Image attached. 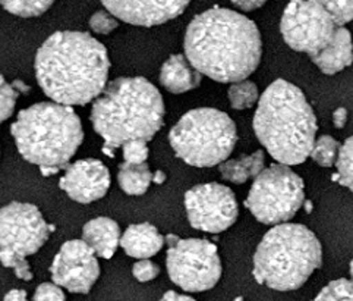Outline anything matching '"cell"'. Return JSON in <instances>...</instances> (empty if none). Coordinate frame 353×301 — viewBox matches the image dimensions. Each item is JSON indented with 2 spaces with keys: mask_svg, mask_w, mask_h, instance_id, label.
Segmentation results:
<instances>
[{
  "mask_svg": "<svg viewBox=\"0 0 353 301\" xmlns=\"http://www.w3.org/2000/svg\"><path fill=\"white\" fill-rule=\"evenodd\" d=\"M185 209L191 226L210 234L229 229L239 215L233 191L217 182L199 184L188 190Z\"/></svg>",
  "mask_w": 353,
  "mask_h": 301,
  "instance_id": "12",
  "label": "cell"
},
{
  "mask_svg": "<svg viewBox=\"0 0 353 301\" xmlns=\"http://www.w3.org/2000/svg\"><path fill=\"white\" fill-rule=\"evenodd\" d=\"M61 187L77 203L97 202L110 188V172L101 160L82 159L69 165L59 181Z\"/></svg>",
  "mask_w": 353,
  "mask_h": 301,
  "instance_id": "14",
  "label": "cell"
},
{
  "mask_svg": "<svg viewBox=\"0 0 353 301\" xmlns=\"http://www.w3.org/2000/svg\"><path fill=\"white\" fill-rule=\"evenodd\" d=\"M203 75L186 59L185 55H172L163 64L160 71V83L173 95L191 91L201 84Z\"/></svg>",
  "mask_w": 353,
  "mask_h": 301,
  "instance_id": "18",
  "label": "cell"
},
{
  "mask_svg": "<svg viewBox=\"0 0 353 301\" xmlns=\"http://www.w3.org/2000/svg\"><path fill=\"white\" fill-rule=\"evenodd\" d=\"M314 301H353V281L343 278L332 281Z\"/></svg>",
  "mask_w": 353,
  "mask_h": 301,
  "instance_id": "26",
  "label": "cell"
},
{
  "mask_svg": "<svg viewBox=\"0 0 353 301\" xmlns=\"http://www.w3.org/2000/svg\"><path fill=\"white\" fill-rule=\"evenodd\" d=\"M264 5L265 2H254V0H246V2H233V6L236 9H241L242 12H252V10L260 9Z\"/></svg>",
  "mask_w": 353,
  "mask_h": 301,
  "instance_id": "33",
  "label": "cell"
},
{
  "mask_svg": "<svg viewBox=\"0 0 353 301\" xmlns=\"http://www.w3.org/2000/svg\"><path fill=\"white\" fill-rule=\"evenodd\" d=\"M54 226L47 224L37 206L14 202L0 209V263L22 281H31L28 256L49 240Z\"/></svg>",
  "mask_w": 353,
  "mask_h": 301,
  "instance_id": "8",
  "label": "cell"
},
{
  "mask_svg": "<svg viewBox=\"0 0 353 301\" xmlns=\"http://www.w3.org/2000/svg\"><path fill=\"white\" fill-rule=\"evenodd\" d=\"M160 273L159 264L151 260H138L134 268H132V275L137 281L139 282H150L152 280H156Z\"/></svg>",
  "mask_w": 353,
  "mask_h": 301,
  "instance_id": "31",
  "label": "cell"
},
{
  "mask_svg": "<svg viewBox=\"0 0 353 301\" xmlns=\"http://www.w3.org/2000/svg\"><path fill=\"white\" fill-rule=\"evenodd\" d=\"M52 5L53 2H41V0H10V2L0 3L6 12L21 18L40 17L46 14Z\"/></svg>",
  "mask_w": 353,
  "mask_h": 301,
  "instance_id": "25",
  "label": "cell"
},
{
  "mask_svg": "<svg viewBox=\"0 0 353 301\" xmlns=\"http://www.w3.org/2000/svg\"><path fill=\"white\" fill-rule=\"evenodd\" d=\"M166 173H164L163 171H156L154 173H152V182L157 184V185H161L166 182Z\"/></svg>",
  "mask_w": 353,
  "mask_h": 301,
  "instance_id": "37",
  "label": "cell"
},
{
  "mask_svg": "<svg viewBox=\"0 0 353 301\" xmlns=\"http://www.w3.org/2000/svg\"><path fill=\"white\" fill-rule=\"evenodd\" d=\"M349 273H350V281H353V260L350 262V266H349Z\"/></svg>",
  "mask_w": 353,
  "mask_h": 301,
  "instance_id": "38",
  "label": "cell"
},
{
  "mask_svg": "<svg viewBox=\"0 0 353 301\" xmlns=\"http://www.w3.org/2000/svg\"><path fill=\"white\" fill-rule=\"evenodd\" d=\"M121 238V228L110 217H96L82 228V241L101 259L114 256Z\"/></svg>",
  "mask_w": 353,
  "mask_h": 301,
  "instance_id": "16",
  "label": "cell"
},
{
  "mask_svg": "<svg viewBox=\"0 0 353 301\" xmlns=\"http://www.w3.org/2000/svg\"><path fill=\"white\" fill-rule=\"evenodd\" d=\"M265 156L263 150L234 160H226L219 166L221 178L233 184H243L248 179L256 178L265 169Z\"/></svg>",
  "mask_w": 353,
  "mask_h": 301,
  "instance_id": "20",
  "label": "cell"
},
{
  "mask_svg": "<svg viewBox=\"0 0 353 301\" xmlns=\"http://www.w3.org/2000/svg\"><path fill=\"white\" fill-rule=\"evenodd\" d=\"M164 237L151 224H135L129 226L121 238V247L129 258L147 260L164 247Z\"/></svg>",
  "mask_w": 353,
  "mask_h": 301,
  "instance_id": "17",
  "label": "cell"
},
{
  "mask_svg": "<svg viewBox=\"0 0 353 301\" xmlns=\"http://www.w3.org/2000/svg\"><path fill=\"white\" fill-rule=\"evenodd\" d=\"M185 56L196 71L217 83H239L261 62L263 41L256 24L236 10L214 6L186 28Z\"/></svg>",
  "mask_w": 353,
  "mask_h": 301,
  "instance_id": "1",
  "label": "cell"
},
{
  "mask_svg": "<svg viewBox=\"0 0 353 301\" xmlns=\"http://www.w3.org/2000/svg\"><path fill=\"white\" fill-rule=\"evenodd\" d=\"M168 272L170 280L188 293H203L214 288L221 278V260L217 247L207 240L166 238Z\"/></svg>",
  "mask_w": 353,
  "mask_h": 301,
  "instance_id": "10",
  "label": "cell"
},
{
  "mask_svg": "<svg viewBox=\"0 0 353 301\" xmlns=\"http://www.w3.org/2000/svg\"><path fill=\"white\" fill-rule=\"evenodd\" d=\"M315 113L303 91L286 79H276L260 97L254 115V131L280 165L303 164L315 143Z\"/></svg>",
  "mask_w": 353,
  "mask_h": 301,
  "instance_id": "4",
  "label": "cell"
},
{
  "mask_svg": "<svg viewBox=\"0 0 353 301\" xmlns=\"http://www.w3.org/2000/svg\"><path fill=\"white\" fill-rule=\"evenodd\" d=\"M117 26H119V21L108 10H99L90 18V28L96 34H103V36H108L114 31Z\"/></svg>",
  "mask_w": 353,
  "mask_h": 301,
  "instance_id": "30",
  "label": "cell"
},
{
  "mask_svg": "<svg viewBox=\"0 0 353 301\" xmlns=\"http://www.w3.org/2000/svg\"><path fill=\"white\" fill-rule=\"evenodd\" d=\"M233 301H245V300H243V298H242V297H238V298H234V300H233Z\"/></svg>",
  "mask_w": 353,
  "mask_h": 301,
  "instance_id": "39",
  "label": "cell"
},
{
  "mask_svg": "<svg viewBox=\"0 0 353 301\" xmlns=\"http://www.w3.org/2000/svg\"><path fill=\"white\" fill-rule=\"evenodd\" d=\"M114 18L137 27H154L178 18L190 2H103Z\"/></svg>",
  "mask_w": 353,
  "mask_h": 301,
  "instance_id": "15",
  "label": "cell"
},
{
  "mask_svg": "<svg viewBox=\"0 0 353 301\" xmlns=\"http://www.w3.org/2000/svg\"><path fill=\"white\" fill-rule=\"evenodd\" d=\"M337 172L333 175V181L343 185L350 193H353V137L340 146L339 157L336 162Z\"/></svg>",
  "mask_w": 353,
  "mask_h": 301,
  "instance_id": "22",
  "label": "cell"
},
{
  "mask_svg": "<svg viewBox=\"0 0 353 301\" xmlns=\"http://www.w3.org/2000/svg\"><path fill=\"white\" fill-rule=\"evenodd\" d=\"M305 203V185L289 166L274 164L254 179L245 206L256 221L265 225H283Z\"/></svg>",
  "mask_w": 353,
  "mask_h": 301,
  "instance_id": "9",
  "label": "cell"
},
{
  "mask_svg": "<svg viewBox=\"0 0 353 301\" xmlns=\"http://www.w3.org/2000/svg\"><path fill=\"white\" fill-rule=\"evenodd\" d=\"M35 78L44 95L63 106L96 101L108 87L110 59L104 44L81 31H57L35 55Z\"/></svg>",
  "mask_w": 353,
  "mask_h": 301,
  "instance_id": "2",
  "label": "cell"
},
{
  "mask_svg": "<svg viewBox=\"0 0 353 301\" xmlns=\"http://www.w3.org/2000/svg\"><path fill=\"white\" fill-rule=\"evenodd\" d=\"M336 30L321 2H293L280 21V32L289 48L311 57L333 41Z\"/></svg>",
  "mask_w": 353,
  "mask_h": 301,
  "instance_id": "11",
  "label": "cell"
},
{
  "mask_svg": "<svg viewBox=\"0 0 353 301\" xmlns=\"http://www.w3.org/2000/svg\"><path fill=\"white\" fill-rule=\"evenodd\" d=\"M229 100L233 109L236 110H243V109H250L254 106L258 97H260V93H258V87L255 83L250 79L239 81V83H234L229 87Z\"/></svg>",
  "mask_w": 353,
  "mask_h": 301,
  "instance_id": "23",
  "label": "cell"
},
{
  "mask_svg": "<svg viewBox=\"0 0 353 301\" xmlns=\"http://www.w3.org/2000/svg\"><path fill=\"white\" fill-rule=\"evenodd\" d=\"M19 155L37 165L44 177L69 166L84 142L81 119L72 108L43 101L23 109L10 126Z\"/></svg>",
  "mask_w": 353,
  "mask_h": 301,
  "instance_id": "5",
  "label": "cell"
},
{
  "mask_svg": "<svg viewBox=\"0 0 353 301\" xmlns=\"http://www.w3.org/2000/svg\"><path fill=\"white\" fill-rule=\"evenodd\" d=\"M18 96L19 91L15 86L6 83V79L0 75V124L9 119L14 113Z\"/></svg>",
  "mask_w": 353,
  "mask_h": 301,
  "instance_id": "28",
  "label": "cell"
},
{
  "mask_svg": "<svg viewBox=\"0 0 353 301\" xmlns=\"http://www.w3.org/2000/svg\"><path fill=\"white\" fill-rule=\"evenodd\" d=\"M34 301H66L63 289L53 284V282H44L37 287L34 293Z\"/></svg>",
  "mask_w": 353,
  "mask_h": 301,
  "instance_id": "32",
  "label": "cell"
},
{
  "mask_svg": "<svg viewBox=\"0 0 353 301\" xmlns=\"http://www.w3.org/2000/svg\"><path fill=\"white\" fill-rule=\"evenodd\" d=\"M321 3L337 28H345L353 19V0H325Z\"/></svg>",
  "mask_w": 353,
  "mask_h": 301,
  "instance_id": "27",
  "label": "cell"
},
{
  "mask_svg": "<svg viewBox=\"0 0 353 301\" xmlns=\"http://www.w3.org/2000/svg\"><path fill=\"white\" fill-rule=\"evenodd\" d=\"M164 101L159 88L143 77L117 78L92 103L91 122L103 140V152L131 142H150L163 126Z\"/></svg>",
  "mask_w": 353,
  "mask_h": 301,
  "instance_id": "3",
  "label": "cell"
},
{
  "mask_svg": "<svg viewBox=\"0 0 353 301\" xmlns=\"http://www.w3.org/2000/svg\"><path fill=\"white\" fill-rule=\"evenodd\" d=\"M311 61L319 66L325 75H334L353 64V43L350 31L346 28H337L333 41Z\"/></svg>",
  "mask_w": 353,
  "mask_h": 301,
  "instance_id": "19",
  "label": "cell"
},
{
  "mask_svg": "<svg viewBox=\"0 0 353 301\" xmlns=\"http://www.w3.org/2000/svg\"><path fill=\"white\" fill-rule=\"evenodd\" d=\"M122 152H123V159L125 164L129 165H144L148 155H150V148L147 142H131L122 146Z\"/></svg>",
  "mask_w": 353,
  "mask_h": 301,
  "instance_id": "29",
  "label": "cell"
},
{
  "mask_svg": "<svg viewBox=\"0 0 353 301\" xmlns=\"http://www.w3.org/2000/svg\"><path fill=\"white\" fill-rule=\"evenodd\" d=\"M3 301H28L27 300V293L23 291V289H12V291H9Z\"/></svg>",
  "mask_w": 353,
  "mask_h": 301,
  "instance_id": "35",
  "label": "cell"
},
{
  "mask_svg": "<svg viewBox=\"0 0 353 301\" xmlns=\"http://www.w3.org/2000/svg\"><path fill=\"white\" fill-rule=\"evenodd\" d=\"M169 142L178 157L195 168L225 164L238 143V130L228 113L213 108L186 112L173 125Z\"/></svg>",
  "mask_w": 353,
  "mask_h": 301,
  "instance_id": "7",
  "label": "cell"
},
{
  "mask_svg": "<svg viewBox=\"0 0 353 301\" xmlns=\"http://www.w3.org/2000/svg\"><path fill=\"white\" fill-rule=\"evenodd\" d=\"M340 144L334 137L332 135H321L315 140L311 157L314 159L315 164H319L323 168H330L334 166L339 152H340Z\"/></svg>",
  "mask_w": 353,
  "mask_h": 301,
  "instance_id": "24",
  "label": "cell"
},
{
  "mask_svg": "<svg viewBox=\"0 0 353 301\" xmlns=\"http://www.w3.org/2000/svg\"><path fill=\"white\" fill-rule=\"evenodd\" d=\"M52 281L75 294H88L100 276L99 259L84 241H66L50 266Z\"/></svg>",
  "mask_w": 353,
  "mask_h": 301,
  "instance_id": "13",
  "label": "cell"
},
{
  "mask_svg": "<svg viewBox=\"0 0 353 301\" xmlns=\"http://www.w3.org/2000/svg\"><path fill=\"white\" fill-rule=\"evenodd\" d=\"M321 242L299 224L273 226L254 254V278L276 291H293L321 268Z\"/></svg>",
  "mask_w": 353,
  "mask_h": 301,
  "instance_id": "6",
  "label": "cell"
},
{
  "mask_svg": "<svg viewBox=\"0 0 353 301\" xmlns=\"http://www.w3.org/2000/svg\"><path fill=\"white\" fill-rule=\"evenodd\" d=\"M117 181L121 188L129 195H143L148 191L152 182V173L147 164L144 165H129L123 164L117 172Z\"/></svg>",
  "mask_w": 353,
  "mask_h": 301,
  "instance_id": "21",
  "label": "cell"
},
{
  "mask_svg": "<svg viewBox=\"0 0 353 301\" xmlns=\"http://www.w3.org/2000/svg\"><path fill=\"white\" fill-rule=\"evenodd\" d=\"M160 301H196V300H194V298L190 297V295L178 294V293H174V291H168L166 294H164V295L161 297Z\"/></svg>",
  "mask_w": 353,
  "mask_h": 301,
  "instance_id": "36",
  "label": "cell"
},
{
  "mask_svg": "<svg viewBox=\"0 0 353 301\" xmlns=\"http://www.w3.org/2000/svg\"><path fill=\"white\" fill-rule=\"evenodd\" d=\"M347 122V110L346 108H337L333 113V124L336 128H343Z\"/></svg>",
  "mask_w": 353,
  "mask_h": 301,
  "instance_id": "34",
  "label": "cell"
}]
</instances>
